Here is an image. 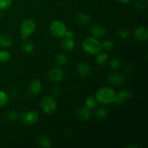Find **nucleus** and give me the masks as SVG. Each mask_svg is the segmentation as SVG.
I'll return each instance as SVG.
<instances>
[{"instance_id":"1","label":"nucleus","mask_w":148,"mask_h":148,"mask_svg":"<svg viewBox=\"0 0 148 148\" xmlns=\"http://www.w3.org/2000/svg\"><path fill=\"white\" fill-rule=\"evenodd\" d=\"M115 97V91L109 87L100 88L96 94V98L98 102L104 105H108L114 102Z\"/></svg>"},{"instance_id":"2","label":"nucleus","mask_w":148,"mask_h":148,"mask_svg":"<svg viewBox=\"0 0 148 148\" xmlns=\"http://www.w3.org/2000/svg\"><path fill=\"white\" fill-rule=\"evenodd\" d=\"M82 49L90 54H95L98 53L101 49V43L92 37H88L83 40L82 43Z\"/></svg>"},{"instance_id":"3","label":"nucleus","mask_w":148,"mask_h":148,"mask_svg":"<svg viewBox=\"0 0 148 148\" xmlns=\"http://www.w3.org/2000/svg\"><path fill=\"white\" fill-rule=\"evenodd\" d=\"M36 23L31 19H26L24 21H23L20 25V30L23 34L22 38L23 39H25L27 36L33 34L36 30Z\"/></svg>"},{"instance_id":"4","label":"nucleus","mask_w":148,"mask_h":148,"mask_svg":"<svg viewBox=\"0 0 148 148\" xmlns=\"http://www.w3.org/2000/svg\"><path fill=\"white\" fill-rule=\"evenodd\" d=\"M66 27L65 25L59 20L52 22L50 25L51 33L56 38H62L64 36Z\"/></svg>"},{"instance_id":"5","label":"nucleus","mask_w":148,"mask_h":148,"mask_svg":"<svg viewBox=\"0 0 148 148\" xmlns=\"http://www.w3.org/2000/svg\"><path fill=\"white\" fill-rule=\"evenodd\" d=\"M41 108L46 114H52L54 112L57 107L56 101L51 96H46L41 101Z\"/></svg>"},{"instance_id":"6","label":"nucleus","mask_w":148,"mask_h":148,"mask_svg":"<svg viewBox=\"0 0 148 148\" xmlns=\"http://www.w3.org/2000/svg\"><path fill=\"white\" fill-rule=\"evenodd\" d=\"M22 120L26 125H33L36 124L38 120V114L35 111H28L27 112L22 113Z\"/></svg>"},{"instance_id":"7","label":"nucleus","mask_w":148,"mask_h":148,"mask_svg":"<svg viewBox=\"0 0 148 148\" xmlns=\"http://www.w3.org/2000/svg\"><path fill=\"white\" fill-rule=\"evenodd\" d=\"M132 98V92L129 90H122L120 91L118 94H116L115 99H114V103H115L117 105L123 103L125 101H129Z\"/></svg>"},{"instance_id":"8","label":"nucleus","mask_w":148,"mask_h":148,"mask_svg":"<svg viewBox=\"0 0 148 148\" xmlns=\"http://www.w3.org/2000/svg\"><path fill=\"white\" fill-rule=\"evenodd\" d=\"M124 76L119 73H111L108 76V82L113 86H121L124 83Z\"/></svg>"},{"instance_id":"9","label":"nucleus","mask_w":148,"mask_h":148,"mask_svg":"<svg viewBox=\"0 0 148 148\" xmlns=\"http://www.w3.org/2000/svg\"><path fill=\"white\" fill-rule=\"evenodd\" d=\"M134 36L137 40L140 41L147 40L148 38V29L145 26H140L134 30Z\"/></svg>"},{"instance_id":"10","label":"nucleus","mask_w":148,"mask_h":148,"mask_svg":"<svg viewBox=\"0 0 148 148\" xmlns=\"http://www.w3.org/2000/svg\"><path fill=\"white\" fill-rule=\"evenodd\" d=\"M75 115L77 117V119H79L81 121H85V120H88L90 118L91 111L87 106L79 107L76 110Z\"/></svg>"},{"instance_id":"11","label":"nucleus","mask_w":148,"mask_h":148,"mask_svg":"<svg viewBox=\"0 0 148 148\" xmlns=\"http://www.w3.org/2000/svg\"><path fill=\"white\" fill-rule=\"evenodd\" d=\"M64 76V72L60 68L55 67L51 69L49 72V78L51 82H57L62 80Z\"/></svg>"},{"instance_id":"12","label":"nucleus","mask_w":148,"mask_h":148,"mask_svg":"<svg viewBox=\"0 0 148 148\" xmlns=\"http://www.w3.org/2000/svg\"><path fill=\"white\" fill-rule=\"evenodd\" d=\"M77 71L78 75H80L83 77H87L90 76L91 72L90 66L86 63H80L77 65Z\"/></svg>"},{"instance_id":"13","label":"nucleus","mask_w":148,"mask_h":148,"mask_svg":"<svg viewBox=\"0 0 148 148\" xmlns=\"http://www.w3.org/2000/svg\"><path fill=\"white\" fill-rule=\"evenodd\" d=\"M90 32L92 36L95 38H103L106 34V30L101 25L92 26Z\"/></svg>"},{"instance_id":"14","label":"nucleus","mask_w":148,"mask_h":148,"mask_svg":"<svg viewBox=\"0 0 148 148\" xmlns=\"http://www.w3.org/2000/svg\"><path fill=\"white\" fill-rule=\"evenodd\" d=\"M42 89L41 82L38 80H33L29 85V91L32 95H38Z\"/></svg>"},{"instance_id":"15","label":"nucleus","mask_w":148,"mask_h":148,"mask_svg":"<svg viewBox=\"0 0 148 148\" xmlns=\"http://www.w3.org/2000/svg\"><path fill=\"white\" fill-rule=\"evenodd\" d=\"M62 46L63 48V49L66 51L70 52L72 51H73L75 48V42L71 39H67L65 38L64 39L63 41H62Z\"/></svg>"},{"instance_id":"16","label":"nucleus","mask_w":148,"mask_h":148,"mask_svg":"<svg viewBox=\"0 0 148 148\" xmlns=\"http://www.w3.org/2000/svg\"><path fill=\"white\" fill-rule=\"evenodd\" d=\"M12 43V40L11 37L10 36L6 34H3L0 36V46H1L7 48L11 46Z\"/></svg>"},{"instance_id":"17","label":"nucleus","mask_w":148,"mask_h":148,"mask_svg":"<svg viewBox=\"0 0 148 148\" xmlns=\"http://www.w3.org/2000/svg\"><path fill=\"white\" fill-rule=\"evenodd\" d=\"M77 22L81 25H87L90 23V17L86 13H81L77 16Z\"/></svg>"},{"instance_id":"18","label":"nucleus","mask_w":148,"mask_h":148,"mask_svg":"<svg viewBox=\"0 0 148 148\" xmlns=\"http://www.w3.org/2000/svg\"><path fill=\"white\" fill-rule=\"evenodd\" d=\"M98 103V101L97 100L96 97L90 96L86 100V106L90 109H92V108H95L97 106Z\"/></svg>"},{"instance_id":"19","label":"nucleus","mask_w":148,"mask_h":148,"mask_svg":"<svg viewBox=\"0 0 148 148\" xmlns=\"http://www.w3.org/2000/svg\"><path fill=\"white\" fill-rule=\"evenodd\" d=\"M96 62L100 65H104L108 59V55L105 52L100 53L96 56Z\"/></svg>"},{"instance_id":"20","label":"nucleus","mask_w":148,"mask_h":148,"mask_svg":"<svg viewBox=\"0 0 148 148\" xmlns=\"http://www.w3.org/2000/svg\"><path fill=\"white\" fill-rule=\"evenodd\" d=\"M38 143L40 145L41 147H51V141L49 140V138H47L46 137L44 136H40L38 139Z\"/></svg>"},{"instance_id":"21","label":"nucleus","mask_w":148,"mask_h":148,"mask_svg":"<svg viewBox=\"0 0 148 148\" xmlns=\"http://www.w3.org/2000/svg\"><path fill=\"white\" fill-rule=\"evenodd\" d=\"M67 60L68 59L66 56L65 54H63V53H60V54L56 56V63L59 66H63V65L66 64Z\"/></svg>"},{"instance_id":"22","label":"nucleus","mask_w":148,"mask_h":148,"mask_svg":"<svg viewBox=\"0 0 148 148\" xmlns=\"http://www.w3.org/2000/svg\"><path fill=\"white\" fill-rule=\"evenodd\" d=\"M10 59V53L7 51H0V62L6 63Z\"/></svg>"},{"instance_id":"23","label":"nucleus","mask_w":148,"mask_h":148,"mask_svg":"<svg viewBox=\"0 0 148 148\" xmlns=\"http://www.w3.org/2000/svg\"><path fill=\"white\" fill-rule=\"evenodd\" d=\"M34 46L31 41H25L23 45V49L25 53H30L33 51Z\"/></svg>"},{"instance_id":"24","label":"nucleus","mask_w":148,"mask_h":148,"mask_svg":"<svg viewBox=\"0 0 148 148\" xmlns=\"http://www.w3.org/2000/svg\"><path fill=\"white\" fill-rule=\"evenodd\" d=\"M8 95L4 91L0 90V107H2L5 106L8 102Z\"/></svg>"},{"instance_id":"25","label":"nucleus","mask_w":148,"mask_h":148,"mask_svg":"<svg viewBox=\"0 0 148 148\" xmlns=\"http://www.w3.org/2000/svg\"><path fill=\"white\" fill-rule=\"evenodd\" d=\"M97 117L100 119H104L106 118L108 116V112L106 109L103 108H98V111H97L96 113Z\"/></svg>"},{"instance_id":"26","label":"nucleus","mask_w":148,"mask_h":148,"mask_svg":"<svg viewBox=\"0 0 148 148\" xmlns=\"http://www.w3.org/2000/svg\"><path fill=\"white\" fill-rule=\"evenodd\" d=\"M12 4V0H0V10H7Z\"/></svg>"},{"instance_id":"27","label":"nucleus","mask_w":148,"mask_h":148,"mask_svg":"<svg viewBox=\"0 0 148 148\" xmlns=\"http://www.w3.org/2000/svg\"><path fill=\"white\" fill-rule=\"evenodd\" d=\"M118 34L119 36V37L121 39H124V40H127L130 36V31L127 30V29H120L118 32Z\"/></svg>"},{"instance_id":"28","label":"nucleus","mask_w":148,"mask_h":148,"mask_svg":"<svg viewBox=\"0 0 148 148\" xmlns=\"http://www.w3.org/2000/svg\"><path fill=\"white\" fill-rule=\"evenodd\" d=\"M114 47V43L110 40H106L101 43V48L106 51H110Z\"/></svg>"},{"instance_id":"29","label":"nucleus","mask_w":148,"mask_h":148,"mask_svg":"<svg viewBox=\"0 0 148 148\" xmlns=\"http://www.w3.org/2000/svg\"><path fill=\"white\" fill-rule=\"evenodd\" d=\"M7 117L10 121H15V120H17V117H18V114H17V113L16 111H12L7 114Z\"/></svg>"},{"instance_id":"30","label":"nucleus","mask_w":148,"mask_h":148,"mask_svg":"<svg viewBox=\"0 0 148 148\" xmlns=\"http://www.w3.org/2000/svg\"><path fill=\"white\" fill-rule=\"evenodd\" d=\"M110 64H111V68L114 69H119L120 67V66H121V63H120L119 60H118V59H113L111 62Z\"/></svg>"},{"instance_id":"31","label":"nucleus","mask_w":148,"mask_h":148,"mask_svg":"<svg viewBox=\"0 0 148 148\" xmlns=\"http://www.w3.org/2000/svg\"><path fill=\"white\" fill-rule=\"evenodd\" d=\"M74 36V33L72 30H66V32H65V34L64 37H65V38L67 39H71L72 38V37Z\"/></svg>"},{"instance_id":"32","label":"nucleus","mask_w":148,"mask_h":148,"mask_svg":"<svg viewBox=\"0 0 148 148\" xmlns=\"http://www.w3.org/2000/svg\"><path fill=\"white\" fill-rule=\"evenodd\" d=\"M135 7L136 8L139 10H144L145 8V4H143V2H141V1H137V2L135 4Z\"/></svg>"},{"instance_id":"33","label":"nucleus","mask_w":148,"mask_h":148,"mask_svg":"<svg viewBox=\"0 0 148 148\" xmlns=\"http://www.w3.org/2000/svg\"><path fill=\"white\" fill-rule=\"evenodd\" d=\"M60 92V89L58 87H54V88L52 89V92H53V95H58Z\"/></svg>"},{"instance_id":"34","label":"nucleus","mask_w":148,"mask_h":148,"mask_svg":"<svg viewBox=\"0 0 148 148\" xmlns=\"http://www.w3.org/2000/svg\"><path fill=\"white\" fill-rule=\"evenodd\" d=\"M125 71L126 72H127L128 73H130V72H132V67L131 64H128L125 67Z\"/></svg>"},{"instance_id":"35","label":"nucleus","mask_w":148,"mask_h":148,"mask_svg":"<svg viewBox=\"0 0 148 148\" xmlns=\"http://www.w3.org/2000/svg\"><path fill=\"white\" fill-rule=\"evenodd\" d=\"M121 3H124V4H127L130 1V0H119Z\"/></svg>"}]
</instances>
